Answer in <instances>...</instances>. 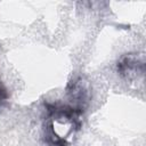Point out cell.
Here are the masks:
<instances>
[{
    "label": "cell",
    "instance_id": "obj_2",
    "mask_svg": "<svg viewBox=\"0 0 146 146\" xmlns=\"http://www.w3.org/2000/svg\"><path fill=\"white\" fill-rule=\"evenodd\" d=\"M116 70L121 75H129L137 72H144V62L133 54L123 55L116 64Z\"/></svg>",
    "mask_w": 146,
    "mask_h": 146
},
{
    "label": "cell",
    "instance_id": "obj_1",
    "mask_svg": "<svg viewBox=\"0 0 146 146\" xmlns=\"http://www.w3.org/2000/svg\"><path fill=\"white\" fill-rule=\"evenodd\" d=\"M66 94L70 99V105L84 112L87 104L90 98V89L88 82L82 79V76L73 78L66 88Z\"/></svg>",
    "mask_w": 146,
    "mask_h": 146
},
{
    "label": "cell",
    "instance_id": "obj_3",
    "mask_svg": "<svg viewBox=\"0 0 146 146\" xmlns=\"http://www.w3.org/2000/svg\"><path fill=\"white\" fill-rule=\"evenodd\" d=\"M9 99V92L3 84V82L0 80V107H2Z\"/></svg>",
    "mask_w": 146,
    "mask_h": 146
}]
</instances>
